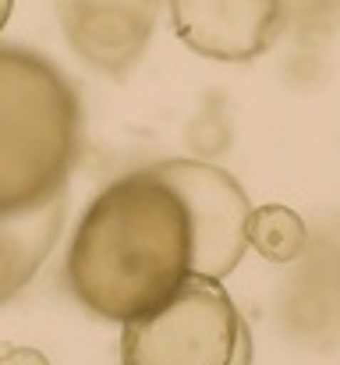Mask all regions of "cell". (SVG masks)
I'll use <instances>...</instances> for the list:
<instances>
[{"label": "cell", "instance_id": "4", "mask_svg": "<svg viewBox=\"0 0 340 365\" xmlns=\"http://www.w3.org/2000/svg\"><path fill=\"white\" fill-rule=\"evenodd\" d=\"M153 170L181 195L192 224V273L224 280L248 252L252 206L234 174L210 160H160Z\"/></svg>", "mask_w": 340, "mask_h": 365}, {"label": "cell", "instance_id": "8", "mask_svg": "<svg viewBox=\"0 0 340 365\" xmlns=\"http://www.w3.org/2000/svg\"><path fill=\"white\" fill-rule=\"evenodd\" d=\"M248 245H252L262 259L287 266V262H294V259L305 255V248H309V227H305V220H302L291 206L269 202V206L252 210Z\"/></svg>", "mask_w": 340, "mask_h": 365}, {"label": "cell", "instance_id": "7", "mask_svg": "<svg viewBox=\"0 0 340 365\" xmlns=\"http://www.w3.org/2000/svg\"><path fill=\"white\" fill-rule=\"evenodd\" d=\"M64 217H68V192L32 210L0 217V305L18 298L36 280V273L43 269L64 231Z\"/></svg>", "mask_w": 340, "mask_h": 365}, {"label": "cell", "instance_id": "11", "mask_svg": "<svg viewBox=\"0 0 340 365\" xmlns=\"http://www.w3.org/2000/svg\"><path fill=\"white\" fill-rule=\"evenodd\" d=\"M0 365H50V359L36 348H7L0 355Z\"/></svg>", "mask_w": 340, "mask_h": 365}, {"label": "cell", "instance_id": "2", "mask_svg": "<svg viewBox=\"0 0 340 365\" xmlns=\"http://www.w3.org/2000/svg\"><path fill=\"white\" fill-rule=\"evenodd\" d=\"M86 114L68 75L36 50L0 43V217L68 192Z\"/></svg>", "mask_w": 340, "mask_h": 365}, {"label": "cell", "instance_id": "1", "mask_svg": "<svg viewBox=\"0 0 340 365\" xmlns=\"http://www.w3.org/2000/svg\"><path fill=\"white\" fill-rule=\"evenodd\" d=\"M75 298L128 323L192 277V224L181 195L153 170L110 181L86 210L64 262Z\"/></svg>", "mask_w": 340, "mask_h": 365}, {"label": "cell", "instance_id": "5", "mask_svg": "<svg viewBox=\"0 0 340 365\" xmlns=\"http://www.w3.org/2000/svg\"><path fill=\"white\" fill-rule=\"evenodd\" d=\"M174 36L199 57L244 64L284 32L280 0H170Z\"/></svg>", "mask_w": 340, "mask_h": 365}, {"label": "cell", "instance_id": "12", "mask_svg": "<svg viewBox=\"0 0 340 365\" xmlns=\"http://www.w3.org/2000/svg\"><path fill=\"white\" fill-rule=\"evenodd\" d=\"M11 7H14V0H0V29L7 25V18H11Z\"/></svg>", "mask_w": 340, "mask_h": 365}, {"label": "cell", "instance_id": "3", "mask_svg": "<svg viewBox=\"0 0 340 365\" xmlns=\"http://www.w3.org/2000/svg\"><path fill=\"white\" fill-rule=\"evenodd\" d=\"M120 365H252V334L227 287L192 273L120 330Z\"/></svg>", "mask_w": 340, "mask_h": 365}, {"label": "cell", "instance_id": "6", "mask_svg": "<svg viewBox=\"0 0 340 365\" xmlns=\"http://www.w3.org/2000/svg\"><path fill=\"white\" fill-rule=\"evenodd\" d=\"M160 0H57L68 46L100 75L124 78L145 53Z\"/></svg>", "mask_w": 340, "mask_h": 365}, {"label": "cell", "instance_id": "9", "mask_svg": "<svg viewBox=\"0 0 340 365\" xmlns=\"http://www.w3.org/2000/svg\"><path fill=\"white\" fill-rule=\"evenodd\" d=\"M185 142L188 149L199 156V160H213L220 156L224 149H230V118H227L224 103H206L185 131Z\"/></svg>", "mask_w": 340, "mask_h": 365}, {"label": "cell", "instance_id": "10", "mask_svg": "<svg viewBox=\"0 0 340 365\" xmlns=\"http://www.w3.org/2000/svg\"><path fill=\"white\" fill-rule=\"evenodd\" d=\"M334 4L337 0H280V11H284V21L309 32L316 25H323L330 14H334Z\"/></svg>", "mask_w": 340, "mask_h": 365}]
</instances>
